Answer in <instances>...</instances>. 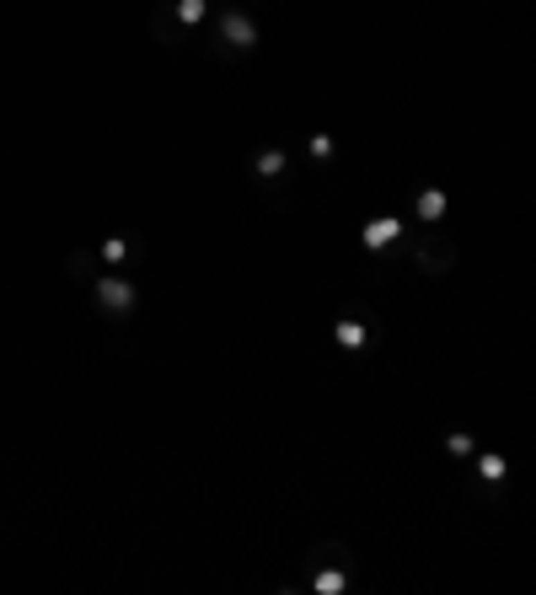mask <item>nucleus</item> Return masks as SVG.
Returning a JSON list of instances; mask_svg holds the SVG:
<instances>
[{"mask_svg":"<svg viewBox=\"0 0 536 595\" xmlns=\"http://www.w3.org/2000/svg\"><path fill=\"white\" fill-rule=\"evenodd\" d=\"M97 295H102V306H107V311H129V301H134V290H129V285H118V279H107V285L97 290Z\"/></svg>","mask_w":536,"mask_h":595,"instance_id":"f257e3e1","label":"nucleus"},{"mask_svg":"<svg viewBox=\"0 0 536 595\" xmlns=\"http://www.w3.org/2000/svg\"><path fill=\"white\" fill-rule=\"evenodd\" d=\"M102 258H107V263H124L129 247H124V242H107V247H102Z\"/></svg>","mask_w":536,"mask_h":595,"instance_id":"f03ea898","label":"nucleus"}]
</instances>
